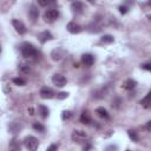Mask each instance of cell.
<instances>
[{
    "instance_id": "obj_1",
    "label": "cell",
    "mask_w": 151,
    "mask_h": 151,
    "mask_svg": "<svg viewBox=\"0 0 151 151\" xmlns=\"http://www.w3.org/2000/svg\"><path fill=\"white\" fill-rule=\"evenodd\" d=\"M20 51H21V54L22 57L27 58V59H33L38 55V51L37 48L31 44V42H24L20 47Z\"/></svg>"
},
{
    "instance_id": "obj_2",
    "label": "cell",
    "mask_w": 151,
    "mask_h": 151,
    "mask_svg": "<svg viewBox=\"0 0 151 151\" xmlns=\"http://www.w3.org/2000/svg\"><path fill=\"white\" fill-rule=\"evenodd\" d=\"M24 144L28 151H37V149L39 146V140L33 136H28L24 139Z\"/></svg>"
},
{
    "instance_id": "obj_3",
    "label": "cell",
    "mask_w": 151,
    "mask_h": 151,
    "mask_svg": "<svg viewBox=\"0 0 151 151\" xmlns=\"http://www.w3.org/2000/svg\"><path fill=\"white\" fill-rule=\"evenodd\" d=\"M59 17V12L58 9H54V8H50V9H46L45 13H44V20L46 22H53L58 19Z\"/></svg>"
},
{
    "instance_id": "obj_4",
    "label": "cell",
    "mask_w": 151,
    "mask_h": 151,
    "mask_svg": "<svg viewBox=\"0 0 151 151\" xmlns=\"http://www.w3.org/2000/svg\"><path fill=\"white\" fill-rule=\"evenodd\" d=\"M72 140L74 143H83L87 139V133L83 130H74L72 132V136H71Z\"/></svg>"
},
{
    "instance_id": "obj_5",
    "label": "cell",
    "mask_w": 151,
    "mask_h": 151,
    "mask_svg": "<svg viewBox=\"0 0 151 151\" xmlns=\"http://www.w3.org/2000/svg\"><path fill=\"white\" fill-rule=\"evenodd\" d=\"M52 83L53 85H55L57 87H64L67 83L66 78L63 76V74H59V73H55L52 76Z\"/></svg>"
},
{
    "instance_id": "obj_6",
    "label": "cell",
    "mask_w": 151,
    "mask_h": 151,
    "mask_svg": "<svg viewBox=\"0 0 151 151\" xmlns=\"http://www.w3.org/2000/svg\"><path fill=\"white\" fill-rule=\"evenodd\" d=\"M12 25H13V27L15 28V31H17L19 34H25L26 31H27L25 24H24L21 20H17V19H14V20L12 21Z\"/></svg>"
},
{
    "instance_id": "obj_7",
    "label": "cell",
    "mask_w": 151,
    "mask_h": 151,
    "mask_svg": "<svg viewBox=\"0 0 151 151\" xmlns=\"http://www.w3.org/2000/svg\"><path fill=\"white\" fill-rule=\"evenodd\" d=\"M81 63H83L84 66L90 67V66H92L94 64V57L92 54H90V53H85V54L81 55Z\"/></svg>"
},
{
    "instance_id": "obj_8",
    "label": "cell",
    "mask_w": 151,
    "mask_h": 151,
    "mask_svg": "<svg viewBox=\"0 0 151 151\" xmlns=\"http://www.w3.org/2000/svg\"><path fill=\"white\" fill-rule=\"evenodd\" d=\"M71 9H72L73 13H76V14H80V13L84 12L85 6H84V4L80 2V1H74V2L71 4Z\"/></svg>"
},
{
    "instance_id": "obj_9",
    "label": "cell",
    "mask_w": 151,
    "mask_h": 151,
    "mask_svg": "<svg viewBox=\"0 0 151 151\" xmlns=\"http://www.w3.org/2000/svg\"><path fill=\"white\" fill-rule=\"evenodd\" d=\"M40 97H41L42 99H51V98L54 97V92H53V90L50 88V87H42V88L40 90Z\"/></svg>"
},
{
    "instance_id": "obj_10",
    "label": "cell",
    "mask_w": 151,
    "mask_h": 151,
    "mask_svg": "<svg viewBox=\"0 0 151 151\" xmlns=\"http://www.w3.org/2000/svg\"><path fill=\"white\" fill-rule=\"evenodd\" d=\"M66 28H67V31H68L70 33H72V34H77V33L81 32V26L78 25V24H76V22H73V21L68 22L67 26H66Z\"/></svg>"
},
{
    "instance_id": "obj_11",
    "label": "cell",
    "mask_w": 151,
    "mask_h": 151,
    "mask_svg": "<svg viewBox=\"0 0 151 151\" xmlns=\"http://www.w3.org/2000/svg\"><path fill=\"white\" fill-rule=\"evenodd\" d=\"M38 38H39L40 42L44 44V42H46V41H48V40H52V39H53V35L51 34V32L44 31V32H41V33L38 34Z\"/></svg>"
},
{
    "instance_id": "obj_12",
    "label": "cell",
    "mask_w": 151,
    "mask_h": 151,
    "mask_svg": "<svg viewBox=\"0 0 151 151\" xmlns=\"http://www.w3.org/2000/svg\"><path fill=\"white\" fill-rule=\"evenodd\" d=\"M64 54H65V50H63L60 47L59 48H55L52 52V59L53 60H60L64 57Z\"/></svg>"
},
{
    "instance_id": "obj_13",
    "label": "cell",
    "mask_w": 151,
    "mask_h": 151,
    "mask_svg": "<svg viewBox=\"0 0 151 151\" xmlns=\"http://www.w3.org/2000/svg\"><path fill=\"white\" fill-rule=\"evenodd\" d=\"M136 85H137V81L134 80V79H126L124 83H123V88H125V90H132V88H134L136 87Z\"/></svg>"
},
{
    "instance_id": "obj_14",
    "label": "cell",
    "mask_w": 151,
    "mask_h": 151,
    "mask_svg": "<svg viewBox=\"0 0 151 151\" xmlns=\"http://www.w3.org/2000/svg\"><path fill=\"white\" fill-rule=\"evenodd\" d=\"M28 15L32 19V21H35L38 19V17H39V9L34 5H32L31 8H29V11H28Z\"/></svg>"
},
{
    "instance_id": "obj_15",
    "label": "cell",
    "mask_w": 151,
    "mask_h": 151,
    "mask_svg": "<svg viewBox=\"0 0 151 151\" xmlns=\"http://www.w3.org/2000/svg\"><path fill=\"white\" fill-rule=\"evenodd\" d=\"M38 113H39V114H40L42 118H47V117H48L50 111H48L47 106H45V105L40 104V105H38Z\"/></svg>"
},
{
    "instance_id": "obj_16",
    "label": "cell",
    "mask_w": 151,
    "mask_h": 151,
    "mask_svg": "<svg viewBox=\"0 0 151 151\" xmlns=\"http://www.w3.org/2000/svg\"><path fill=\"white\" fill-rule=\"evenodd\" d=\"M96 113H97L100 118H104V119H109V117H110L107 110L104 109V107H98V109L96 110Z\"/></svg>"
},
{
    "instance_id": "obj_17",
    "label": "cell",
    "mask_w": 151,
    "mask_h": 151,
    "mask_svg": "<svg viewBox=\"0 0 151 151\" xmlns=\"http://www.w3.org/2000/svg\"><path fill=\"white\" fill-rule=\"evenodd\" d=\"M79 120H80V123H83V124H85V125H88V124L92 122V120H91V117H90V114H88L87 112H83V113L80 114Z\"/></svg>"
},
{
    "instance_id": "obj_18",
    "label": "cell",
    "mask_w": 151,
    "mask_h": 151,
    "mask_svg": "<svg viewBox=\"0 0 151 151\" xmlns=\"http://www.w3.org/2000/svg\"><path fill=\"white\" fill-rule=\"evenodd\" d=\"M18 70H19V72L22 73V74H28V73L31 72V67H29L28 65H26V64H21V65H19Z\"/></svg>"
},
{
    "instance_id": "obj_19",
    "label": "cell",
    "mask_w": 151,
    "mask_h": 151,
    "mask_svg": "<svg viewBox=\"0 0 151 151\" xmlns=\"http://www.w3.org/2000/svg\"><path fill=\"white\" fill-rule=\"evenodd\" d=\"M113 41H114L113 37L110 35V34H105V35H103V37L100 38V42H103V44H111V42H113Z\"/></svg>"
},
{
    "instance_id": "obj_20",
    "label": "cell",
    "mask_w": 151,
    "mask_h": 151,
    "mask_svg": "<svg viewBox=\"0 0 151 151\" xmlns=\"http://www.w3.org/2000/svg\"><path fill=\"white\" fill-rule=\"evenodd\" d=\"M150 94H151V93L149 92V93L145 96V98H143V99L140 100V104H142L145 109H149V107H150Z\"/></svg>"
},
{
    "instance_id": "obj_21",
    "label": "cell",
    "mask_w": 151,
    "mask_h": 151,
    "mask_svg": "<svg viewBox=\"0 0 151 151\" xmlns=\"http://www.w3.org/2000/svg\"><path fill=\"white\" fill-rule=\"evenodd\" d=\"M127 134H129V137H130L133 142H138V140H139V137H138V134H137L136 131H133V130H129V131H127Z\"/></svg>"
},
{
    "instance_id": "obj_22",
    "label": "cell",
    "mask_w": 151,
    "mask_h": 151,
    "mask_svg": "<svg viewBox=\"0 0 151 151\" xmlns=\"http://www.w3.org/2000/svg\"><path fill=\"white\" fill-rule=\"evenodd\" d=\"M33 129L38 132H44L45 131V126L41 123H33Z\"/></svg>"
},
{
    "instance_id": "obj_23",
    "label": "cell",
    "mask_w": 151,
    "mask_h": 151,
    "mask_svg": "<svg viewBox=\"0 0 151 151\" xmlns=\"http://www.w3.org/2000/svg\"><path fill=\"white\" fill-rule=\"evenodd\" d=\"M13 83H14L15 85H18V86H24V85H26V80L22 79V78H14V79H13Z\"/></svg>"
},
{
    "instance_id": "obj_24",
    "label": "cell",
    "mask_w": 151,
    "mask_h": 151,
    "mask_svg": "<svg viewBox=\"0 0 151 151\" xmlns=\"http://www.w3.org/2000/svg\"><path fill=\"white\" fill-rule=\"evenodd\" d=\"M71 116H72V113H71L70 111H64L63 114H61V118H63L64 120H67V119L71 118Z\"/></svg>"
},
{
    "instance_id": "obj_25",
    "label": "cell",
    "mask_w": 151,
    "mask_h": 151,
    "mask_svg": "<svg viewBox=\"0 0 151 151\" xmlns=\"http://www.w3.org/2000/svg\"><path fill=\"white\" fill-rule=\"evenodd\" d=\"M67 96H68L67 92H59V93L57 94V98H58V99H65V98H67Z\"/></svg>"
},
{
    "instance_id": "obj_26",
    "label": "cell",
    "mask_w": 151,
    "mask_h": 151,
    "mask_svg": "<svg viewBox=\"0 0 151 151\" xmlns=\"http://www.w3.org/2000/svg\"><path fill=\"white\" fill-rule=\"evenodd\" d=\"M38 4H39L40 6H48L50 4H52V1H48V0H45V1H44V0H39Z\"/></svg>"
},
{
    "instance_id": "obj_27",
    "label": "cell",
    "mask_w": 151,
    "mask_h": 151,
    "mask_svg": "<svg viewBox=\"0 0 151 151\" xmlns=\"http://www.w3.org/2000/svg\"><path fill=\"white\" fill-rule=\"evenodd\" d=\"M57 150H58V145H57V144H51V145L47 147L46 151H57Z\"/></svg>"
},
{
    "instance_id": "obj_28",
    "label": "cell",
    "mask_w": 151,
    "mask_h": 151,
    "mask_svg": "<svg viewBox=\"0 0 151 151\" xmlns=\"http://www.w3.org/2000/svg\"><path fill=\"white\" fill-rule=\"evenodd\" d=\"M127 11H129V8H127L126 6H119V12H120L122 14H126Z\"/></svg>"
},
{
    "instance_id": "obj_29",
    "label": "cell",
    "mask_w": 151,
    "mask_h": 151,
    "mask_svg": "<svg viewBox=\"0 0 151 151\" xmlns=\"http://www.w3.org/2000/svg\"><path fill=\"white\" fill-rule=\"evenodd\" d=\"M142 68H144V70H146V71H151V64H150V63L143 64V65H142Z\"/></svg>"
},
{
    "instance_id": "obj_30",
    "label": "cell",
    "mask_w": 151,
    "mask_h": 151,
    "mask_svg": "<svg viewBox=\"0 0 151 151\" xmlns=\"http://www.w3.org/2000/svg\"><path fill=\"white\" fill-rule=\"evenodd\" d=\"M106 151H117V146L116 145H110L106 147Z\"/></svg>"
},
{
    "instance_id": "obj_31",
    "label": "cell",
    "mask_w": 151,
    "mask_h": 151,
    "mask_svg": "<svg viewBox=\"0 0 151 151\" xmlns=\"http://www.w3.org/2000/svg\"><path fill=\"white\" fill-rule=\"evenodd\" d=\"M150 126H151V122H147V124H146V130L147 131H150Z\"/></svg>"
},
{
    "instance_id": "obj_32",
    "label": "cell",
    "mask_w": 151,
    "mask_h": 151,
    "mask_svg": "<svg viewBox=\"0 0 151 151\" xmlns=\"http://www.w3.org/2000/svg\"><path fill=\"white\" fill-rule=\"evenodd\" d=\"M0 53H1V46H0Z\"/></svg>"
},
{
    "instance_id": "obj_33",
    "label": "cell",
    "mask_w": 151,
    "mask_h": 151,
    "mask_svg": "<svg viewBox=\"0 0 151 151\" xmlns=\"http://www.w3.org/2000/svg\"><path fill=\"white\" fill-rule=\"evenodd\" d=\"M12 151H17V150H12Z\"/></svg>"
},
{
    "instance_id": "obj_34",
    "label": "cell",
    "mask_w": 151,
    "mask_h": 151,
    "mask_svg": "<svg viewBox=\"0 0 151 151\" xmlns=\"http://www.w3.org/2000/svg\"><path fill=\"white\" fill-rule=\"evenodd\" d=\"M126 151H130V150H126Z\"/></svg>"
}]
</instances>
